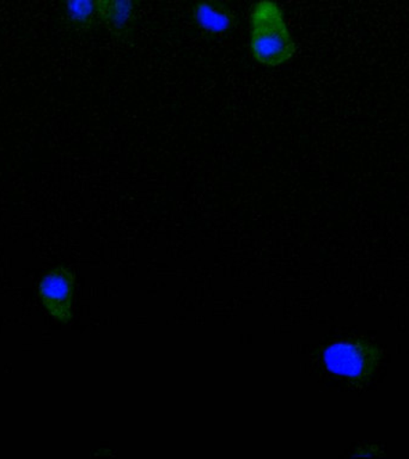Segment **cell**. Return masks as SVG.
<instances>
[{
    "label": "cell",
    "mask_w": 409,
    "mask_h": 459,
    "mask_svg": "<svg viewBox=\"0 0 409 459\" xmlns=\"http://www.w3.org/2000/svg\"><path fill=\"white\" fill-rule=\"evenodd\" d=\"M249 22V49L255 61L278 67L292 60L297 45L275 0H257L251 7Z\"/></svg>",
    "instance_id": "6da1fadb"
},
{
    "label": "cell",
    "mask_w": 409,
    "mask_h": 459,
    "mask_svg": "<svg viewBox=\"0 0 409 459\" xmlns=\"http://www.w3.org/2000/svg\"><path fill=\"white\" fill-rule=\"evenodd\" d=\"M380 351L375 344L362 340L330 344L323 351L326 368L353 382H366L376 372Z\"/></svg>",
    "instance_id": "7a4b0ae2"
},
{
    "label": "cell",
    "mask_w": 409,
    "mask_h": 459,
    "mask_svg": "<svg viewBox=\"0 0 409 459\" xmlns=\"http://www.w3.org/2000/svg\"><path fill=\"white\" fill-rule=\"evenodd\" d=\"M74 275L66 267L50 269L39 283V296L47 312L60 323H68L72 318Z\"/></svg>",
    "instance_id": "3957f363"
},
{
    "label": "cell",
    "mask_w": 409,
    "mask_h": 459,
    "mask_svg": "<svg viewBox=\"0 0 409 459\" xmlns=\"http://www.w3.org/2000/svg\"><path fill=\"white\" fill-rule=\"evenodd\" d=\"M194 21L210 35H224L235 24L231 7L225 0H199L193 9Z\"/></svg>",
    "instance_id": "277c9868"
},
{
    "label": "cell",
    "mask_w": 409,
    "mask_h": 459,
    "mask_svg": "<svg viewBox=\"0 0 409 459\" xmlns=\"http://www.w3.org/2000/svg\"><path fill=\"white\" fill-rule=\"evenodd\" d=\"M136 9L138 0H96L97 18L118 38L131 30Z\"/></svg>",
    "instance_id": "5b68a950"
},
{
    "label": "cell",
    "mask_w": 409,
    "mask_h": 459,
    "mask_svg": "<svg viewBox=\"0 0 409 459\" xmlns=\"http://www.w3.org/2000/svg\"><path fill=\"white\" fill-rule=\"evenodd\" d=\"M65 13L72 28L88 31L95 24L96 0H63Z\"/></svg>",
    "instance_id": "8992f818"
}]
</instances>
